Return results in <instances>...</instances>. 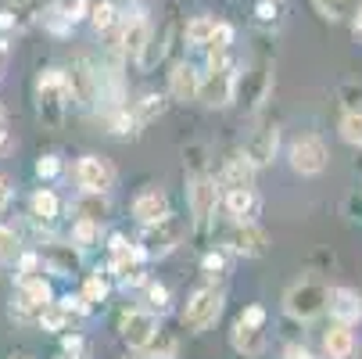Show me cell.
I'll return each instance as SVG.
<instances>
[{"label": "cell", "instance_id": "1", "mask_svg": "<svg viewBox=\"0 0 362 359\" xmlns=\"http://www.w3.org/2000/svg\"><path fill=\"white\" fill-rule=\"evenodd\" d=\"M69 101H72V83H69V72H65V69H47V72H40V79H36V108H40V119H43L50 130L62 126Z\"/></svg>", "mask_w": 362, "mask_h": 359}, {"label": "cell", "instance_id": "2", "mask_svg": "<svg viewBox=\"0 0 362 359\" xmlns=\"http://www.w3.org/2000/svg\"><path fill=\"white\" fill-rule=\"evenodd\" d=\"M233 86H237V69L226 58V50H212L209 55V72H204L197 97L204 101L209 108H226L233 101Z\"/></svg>", "mask_w": 362, "mask_h": 359}, {"label": "cell", "instance_id": "3", "mask_svg": "<svg viewBox=\"0 0 362 359\" xmlns=\"http://www.w3.org/2000/svg\"><path fill=\"white\" fill-rule=\"evenodd\" d=\"M187 237V220L183 216H162L154 223H144V234H140V251L147 259H162V255L176 251Z\"/></svg>", "mask_w": 362, "mask_h": 359}, {"label": "cell", "instance_id": "4", "mask_svg": "<svg viewBox=\"0 0 362 359\" xmlns=\"http://www.w3.org/2000/svg\"><path fill=\"white\" fill-rule=\"evenodd\" d=\"M327 302H330V291L323 284H313V280H301L287 291L284 298V309L294 317V320H313L327 309Z\"/></svg>", "mask_w": 362, "mask_h": 359}, {"label": "cell", "instance_id": "5", "mask_svg": "<svg viewBox=\"0 0 362 359\" xmlns=\"http://www.w3.org/2000/svg\"><path fill=\"white\" fill-rule=\"evenodd\" d=\"M187 201H190V216H194V227L197 230H209L212 216H216V205H219V187L212 176L197 173L187 187Z\"/></svg>", "mask_w": 362, "mask_h": 359}, {"label": "cell", "instance_id": "6", "mask_svg": "<svg viewBox=\"0 0 362 359\" xmlns=\"http://www.w3.org/2000/svg\"><path fill=\"white\" fill-rule=\"evenodd\" d=\"M223 313V295L212 291V287H204L197 291L190 302H187V309H183V327L187 331H204V327H212Z\"/></svg>", "mask_w": 362, "mask_h": 359}, {"label": "cell", "instance_id": "7", "mask_svg": "<svg viewBox=\"0 0 362 359\" xmlns=\"http://www.w3.org/2000/svg\"><path fill=\"white\" fill-rule=\"evenodd\" d=\"M269 83H273V72L266 62H255L247 72H237V86H233V101L244 97L247 108H258L269 93Z\"/></svg>", "mask_w": 362, "mask_h": 359}, {"label": "cell", "instance_id": "8", "mask_svg": "<svg viewBox=\"0 0 362 359\" xmlns=\"http://www.w3.org/2000/svg\"><path fill=\"white\" fill-rule=\"evenodd\" d=\"M327 144L320 140V137H301V140H294V147H291V166H294V173H301V176H320L323 169H327Z\"/></svg>", "mask_w": 362, "mask_h": 359}, {"label": "cell", "instance_id": "9", "mask_svg": "<svg viewBox=\"0 0 362 359\" xmlns=\"http://www.w3.org/2000/svg\"><path fill=\"white\" fill-rule=\"evenodd\" d=\"M76 176H79V187H83V190H93V194H108V190L115 187V169H112L108 159H100V155L79 159Z\"/></svg>", "mask_w": 362, "mask_h": 359}, {"label": "cell", "instance_id": "10", "mask_svg": "<svg viewBox=\"0 0 362 359\" xmlns=\"http://www.w3.org/2000/svg\"><path fill=\"white\" fill-rule=\"evenodd\" d=\"M122 338L129 341V348H151L154 338H158V320H154V313H129L122 320Z\"/></svg>", "mask_w": 362, "mask_h": 359}, {"label": "cell", "instance_id": "11", "mask_svg": "<svg viewBox=\"0 0 362 359\" xmlns=\"http://www.w3.org/2000/svg\"><path fill=\"white\" fill-rule=\"evenodd\" d=\"M266 244H269L266 230L255 227V223H240V227L230 234V248H233L237 255H244V259H258V255H266Z\"/></svg>", "mask_w": 362, "mask_h": 359}, {"label": "cell", "instance_id": "12", "mask_svg": "<svg viewBox=\"0 0 362 359\" xmlns=\"http://www.w3.org/2000/svg\"><path fill=\"white\" fill-rule=\"evenodd\" d=\"M144 259H147V255H144L136 244H133V248L126 244V248L112 251V273H115L126 287H129V284H140V280H144V270H140Z\"/></svg>", "mask_w": 362, "mask_h": 359}, {"label": "cell", "instance_id": "13", "mask_svg": "<svg viewBox=\"0 0 362 359\" xmlns=\"http://www.w3.org/2000/svg\"><path fill=\"white\" fill-rule=\"evenodd\" d=\"M43 15V0H8V8L0 11V29H25Z\"/></svg>", "mask_w": 362, "mask_h": 359}, {"label": "cell", "instance_id": "14", "mask_svg": "<svg viewBox=\"0 0 362 359\" xmlns=\"http://www.w3.org/2000/svg\"><path fill=\"white\" fill-rule=\"evenodd\" d=\"M330 313H334V320L337 324H344V327H351V324H358L362 320V298L351 291V287H337V291H330Z\"/></svg>", "mask_w": 362, "mask_h": 359}, {"label": "cell", "instance_id": "15", "mask_svg": "<svg viewBox=\"0 0 362 359\" xmlns=\"http://www.w3.org/2000/svg\"><path fill=\"white\" fill-rule=\"evenodd\" d=\"M273 155H276V130H273V126L255 130V133H251V140H247V147H244V159L258 169V166L273 162Z\"/></svg>", "mask_w": 362, "mask_h": 359}, {"label": "cell", "instance_id": "16", "mask_svg": "<svg viewBox=\"0 0 362 359\" xmlns=\"http://www.w3.org/2000/svg\"><path fill=\"white\" fill-rule=\"evenodd\" d=\"M197 86H201V76L194 65L180 62L173 72H169V93L180 101V105H187V101H197Z\"/></svg>", "mask_w": 362, "mask_h": 359}, {"label": "cell", "instance_id": "17", "mask_svg": "<svg viewBox=\"0 0 362 359\" xmlns=\"http://www.w3.org/2000/svg\"><path fill=\"white\" fill-rule=\"evenodd\" d=\"M230 345L240 355H262L266 352V334H262V327H251V324L237 320L233 331H230Z\"/></svg>", "mask_w": 362, "mask_h": 359}, {"label": "cell", "instance_id": "18", "mask_svg": "<svg viewBox=\"0 0 362 359\" xmlns=\"http://www.w3.org/2000/svg\"><path fill=\"white\" fill-rule=\"evenodd\" d=\"M133 216H136L140 223H154V220L169 216V198H165V190H144V194H136Z\"/></svg>", "mask_w": 362, "mask_h": 359}, {"label": "cell", "instance_id": "19", "mask_svg": "<svg viewBox=\"0 0 362 359\" xmlns=\"http://www.w3.org/2000/svg\"><path fill=\"white\" fill-rule=\"evenodd\" d=\"M43 263H47V270L54 277H72L79 270V248H72V244H50L47 255H43Z\"/></svg>", "mask_w": 362, "mask_h": 359}, {"label": "cell", "instance_id": "20", "mask_svg": "<svg viewBox=\"0 0 362 359\" xmlns=\"http://www.w3.org/2000/svg\"><path fill=\"white\" fill-rule=\"evenodd\" d=\"M18 305H22L25 313H40L43 305H50V284H47L43 277H22Z\"/></svg>", "mask_w": 362, "mask_h": 359}, {"label": "cell", "instance_id": "21", "mask_svg": "<svg viewBox=\"0 0 362 359\" xmlns=\"http://www.w3.org/2000/svg\"><path fill=\"white\" fill-rule=\"evenodd\" d=\"M226 209L237 223H251L255 212H258V194L251 187H237V190H226Z\"/></svg>", "mask_w": 362, "mask_h": 359}, {"label": "cell", "instance_id": "22", "mask_svg": "<svg viewBox=\"0 0 362 359\" xmlns=\"http://www.w3.org/2000/svg\"><path fill=\"white\" fill-rule=\"evenodd\" d=\"M147 40H151V25H147V18L133 15V18L122 25V50H126L129 58H140V50L147 47Z\"/></svg>", "mask_w": 362, "mask_h": 359}, {"label": "cell", "instance_id": "23", "mask_svg": "<svg viewBox=\"0 0 362 359\" xmlns=\"http://www.w3.org/2000/svg\"><path fill=\"white\" fill-rule=\"evenodd\" d=\"M323 345H327V355H330V359H355V334H351L344 324H334V327L327 331Z\"/></svg>", "mask_w": 362, "mask_h": 359}, {"label": "cell", "instance_id": "24", "mask_svg": "<svg viewBox=\"0 0 362 359\" xmlns=\"http://www.w3.org/2000/svg\"><path fill=\"white\" fill-rule=\"evenodd\" d=\"M251 180H255V166L244 159V155H237V159H230L226 166H223V176H219V183L226 187V190H237V187H251Z\"/></svg>", "mask_w": 362, "mask_h": 359}, {"label": "cell", "instance_id": "25", "mask_svg": "<svg viewBox=\"0 0 362 359\" xmlns=\"http://www.w3.org/2000/svg\"><path fill=\"white\" fill-rule=\"evenodd\" d=\"M76 212H79V220H93V223H105V220H108V201H105V194L83 190V198L76 201Z\"/></svg>", "mask_w": 362, "mask_h": 359}, {"label": "cell", "instance_id": "26", "mask_svg": "<svg viewBox=\"0 0 362 359\" xmlns=\"http://www.w3.org/2000/svg\"><path fill=\"white\" fill-rule=\"evenodd\" d=\"M165 112V97H158V93H144L140 101H136V122L140 126H147V122H154V119H158Z\"/></svg>", "mask_w": 362, "mask_h": 359}, {"label": "cell", "instance_id": "27", "mask_svg": "<svg viewBox=\"0 0 362 359\" xmlns=\"http://www.w3.org/2000/svg\"><path fill=\"white\" fill-rule=\"evenodd\" d=\"M212 29H216V18H209V15L194 18V22L187 25V43H190V47H209Z\"/></svg>", "mask_w": 362, "mask_h": 359}, {"label": "cell", "instance_id": "28", "mask_svg": "<svg viewBox=\"0 0 362 359\" xmlns=\"http://www.w3.org/2000/svg\"><path fill=\"white\" fill-rule=\"evenodd\" d=\"M58 209H62V205H58V198L50 194V190H36V194H33V216H36V220L50 223V220L58 216Z\"/></svg>", "mask_w": 362, "mask_h": 359}, {"label": "cell", "instance_id": "29", "mask_svg": "<svg viewBox=\"0 0 362 359\" xmlns=\"http://www.w3.org/2000/svg\"><path fill=\"white\" fill-rule=\"evenodd\" d=\"M115 4H108V0H100V4H90V25L97 29V33H108L112 25H115Z\"/></svg>", "mask_w": 362, "mask_h": 359}, {"label": "cell", "instance_id": "30", "mask_svg": "<svg viewBox=\"0 0 362 359\" xmlns=\"http://www.w3.org/2000/svg\"><path fill=\"white\" fill-rule=\"evenodd\" d=\"M72 241H76L79 248H93V244L100 241V223H93V220H76Z\"/></svg>", "mask_w": 362, "mask_h": 359}, {"label": "cell", "instance_id": "31", "mask_svg": "<svg viewBox=\"0 0 362 359\" xmlns=\"http://www.w3.org/2000/svg\"><path fill=\"white\" fill-rule=\"evenodd\" d=\"M65 324H69V313L62 309L58 302H50V305H43V309H40V327L43 331H62Z\"/></svg>", "mask_w": 362, "mask_h": 359}, {"label": "cell", "instance_id": "32", "mask_svg": "<svg viewBox=\"0 0 362 359\" xmlns=\"http://www.w3.org/2000/svg\"><path fill=\"white\" fill-rule=\"evenodd\" d=\"M341 137H344L348 144L362 147V108H355V112H348V115L341 119Z\"/></svg>", "mask_w": 362, "mask_h": 359}, {"label": "cell", "instance_id": "33", "mask_svg": "<svg viewBox=\"0 0 362 359\" xmlns=\"http://www.w3.org/2000/svg\"><path fill=\"white\" fill-rule=\"evenodd\" d=\"M18 259V234L11 227H0V263H15Z\"/></svg>", "mask_w": 362, "mask_h": 359}, {"label": "cell", "instance_id": "34", "mask_svg": "<svg viewBox=\"0 0 362 359\" xmlns=\"http://www.w3.org/2000/svg\"><path fill=\"white\" fill-rule=\"evenodd\" d=\"M313 4H316V11H320L327 22H337V18L348 15V0H313Z\"/></svg>", "mask_w": 362, "mask_h": 359}, {"label": "cell", "instance_id": "35", "mask_svg": "<svg viewBox=\"0 0 362 359\" xmlns=\"http://www.w3.org/2000/svg\"><path fill=\"white\" fill-rule=\"evenodd\" d=\"M230 43H233V25L230 22H216L212 40H209V50H230Z\"/></svg>", "mask_w": 362, "mask_h": 359}, {"label": "cell", "instance_id": "36", "mask_svg": "<svg viewBox=\"0 0 362 359\" xmlns=\"http://www.w3.org/2000/svg\"><path fill=\"white\" fill-rule=\"evenodd\" d=\"M105 295H108V284H105V280H100L97 273H93V277H86V284H83V298H86L90 305L105 302Z\"/></svg>", "mask_w": 362, "mask_h": 359}, {"label": "cell", "instance_id": "37", "mask_svg": "<svg viewBox=\"0 0 362 359\" xmlns=\"http://www.w3.org/2000/svg\"><path fill=\"white\" fill-rule=\"evenodd\" d=\"M140 122H136V115H129V108H115L112 112V130L119 133V137H126V133H133Z\"/></svg>", "mask_w": 362, "mask_h": 359}, {"label": "cell", "instance_id": "38", "mask_svg": "<svg viewBox=\"0 0 362 359\" xmlns=\"http://www.w3.org/2000/svg\"><path fill=\"white\" fill-rule=\"evenodd\" d=\"M147 298H151V305H154L158 313L169 309V287H165V284H151V287H147Z\"/></svg>", "mask_w": 362, "mask_h": 359}, {"label": "cell", "instance_id": "39", "mask_svg": "<svg viewBox=\"0 0 362 359\" xmlns=\"http://www.w3.org/2000/svg\"><path fill=\"white\" fill-rule=\"evenodd\" d=\"M36 173H40L43 180H54V176L62 173V162H58L54 155H43V159L36 162Z\"/></svg>", "mask_w": 362, "mask_h": 359}, {"label": "cell", "instance_id": "40", "mask_svg": "<svg viewBox=\"0 0 362 359\" xmlns=\"http://www.w3.org/2000/svg\"><path fill=\"white\" fill-rule=\"evenodd\" d=\"M65 18L76 25V22H83V18H90V0H72V4L65 8Z\"/></svg>", "mask_w": 362, "mask_h": 359}, {"label": "cell", "instance_id": "41", "mask_svg": "<svg viewBox=\"0 0 362 359\" xmlns=\"http://www.w3.org/2000/svg\"><path fill=\"white\" fill-rule=\"evenodd\" d=\"M18 270H22V277H36V270H40V255H36V251L18 255Z\"/></svg>", "mask_w": 362, "mask_h": 359}, {"label": "cell", "instance_id": "42", "mask_svg": "<svg viewBox=\"0 0 362 359\" xmlns=\"http://www.w3.org/2000/svg\"><path fill=\"white\" fill-rule=\"evenodd\" d=\"M240 320H244V324H251V327H262V324H266V309H262V305H247Z\"/></svg>", "mask_w": 362, "mask_h": 359}, {"label": "cell", "instance_id": "43", "mask_svg": "<svg viewBox=\"0 0 362 359\" xmlns=\"http://www.w3.org/2000/svg\"><path fill=\"white\" fill-rule=\"evenodd\" d=\"M201 266L209 270V273H223V270H226V259H223L219 251H209V255H204V259H201Z\"/></svg>", "mask_w": 362, "mask_h": 359}, {"label": "cell", "instance_id": "44", "mask_svg": "<svg viewBox=\"0 0 362 359\" xmlns=\"http://www.w3.org/2000/svg\"><path fill=\"white\" fill-rule=\"evenodd\" d=\"M62 345H65V355H72V359H79V355H83V338H79V334H65V341H62Z\"/></svg>", "mask_w": 362, "mask_h": 359}, {"label": "cell", "instance_id": "45", "mask_svg": "<svg viewBox=\"0 0 362 359\" xmlns=\"http://www.w3.org/2000/svg\"><path fill=\"white\" fill-rule=\"evenodd\" d=\"M255 15L262 18V22H273V18H276V4H273V0H258V8H255Z\"/></svg>", "mask_w": 362, "mask_h": 359}, {"label": "cell", "instance_id": "46", "mask_svg": "<svg viewBox=\"0 0 362 359\" xmlns=\"http://www.w3.org/2000/svg\"><path fill=\"white\" fill-rule=\"evenodd\" d=\"M8 201H11V187H8V180L0 176V212L8 209Z\"/></svg>", "mask_w": 362, "mask_h": 359}, {"label": "cell", "instance_id": "47", "mask_svg": "<svg viewBox=\"0 0 362 359\" xmlns=\"http://www.w3.org/2000/svg\"><path fill=\"white\" fill-rule=\"evenodd\" d=\"M351 33H355V40L362 43V8L355 11V18H351Z\"/></svg>", "mask_w": 362, "mask_h": 359}, {"label": "cell", "instance_id": "48", "mask_svg": "<svg viewBox=\"0 0 362 359\" xmlns=\"http://www.w3.org/2000/svg\"><path fill=\"white\" fill-rule=\"evenodd\" d=\"M4 140H8V112L0 108V144H4Z\"/></svg>", "mask_w": 362, "mask_h": 359}, {"label": "cell", "instance_id": "49", "mask_svg": "<svg viewBox=\"0 0 362 359\" xmlns=\"http://www.w3.org/2000/svg\"><path fill=\"white\" fill-rule=\"evenodd\" d=\"M112 251H119V248H126V237L122 234H112V244H108Z\"/></svg>", "mask_w": 362, "mask_h": 359}, {"label": "cell", "instance_id": "50", "mask_svg": "<svg viewBox=\"0 0 362 359\" xmlns=\"http://www.w3.org/2000/svg\"><path fill=\"white\" fill-rule=\"evenodd\" d=\"M0 55H4V47H0Z\"/></svg>", "mask_w": 362, "mask_h": 359}, {"label": "cell", "instance_id": "51", "mask_svg": "<svg viewBox=\"0 0 362 359\" xmlns=\"http://www.w3.org/2000/svg\"><path fill=\"white\" fill-rule=\"evenodd\" d=\"M62 359H69V355H62Z\"/></svg>", "mask_w": 362, "mask_h": 359}, {"label": "cell", "instance_id": "52", "mask_svg": "<svg viewBox=\"0 0 362 359\" xmlns=\"http://www.w3.org/2000/svg\"><path fill=\"white\" fill-rule=\"evenodd\" d=\"M313 359H316V355H313Z\"/></svg>", "mask_w": 362, "mask_h": 359}]
</instances>
